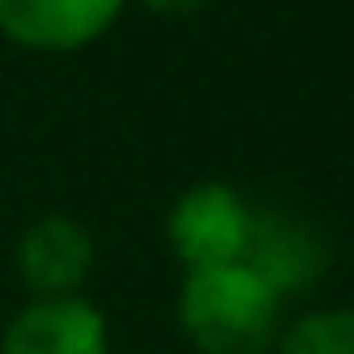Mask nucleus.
Returning <instances> with one entry per match:
<instances>
[{"instance_id":"nucleus-1","label":"nucleus","mask_w":354,"mask_h":354,"mask_svg":"<svg viewBox=\"0 0 354 354\" xmlns=\"http://www.w3.org/2000/svg\"><path fill=\"white\" fill-rule=\"evenodd\" d=\"M175 325L194 354H272L286 301L248 262L194 267L175 291Z\"/></svg>"},{"instance_id":"nucleus-2","label":"nucleus","mask_w":354,"mask_h":354,"mask_svg":"<svg viewBox=\"0 0 354 354\" xmlns=\"http://www.w3.org/2000/svg\"><path fill=\"white\" fill-rule=\"evenodd\" d=\"M252 214L257 209L248 204V194L238 185L194 180L189 189H180V199L165 214V243L185 272L243 262L248 238H252Z\"/></svg>"},{"instance_id":"nucleus-3","label":"nucleus","mask_w":354,"mask_h":354,"mask_svg":"<svg viewBox=\"0 0 354 354\" xmlns=\"http://www.w3.org/2000/svg\"><path fill=\"white\" fill-rule=\"evenodd\" d=\"M127 10V0H0V35L30 54H83Z\"/></svg>"},{"instance_id":"nucleus-4","label":"nucleus","mask_w":354,"mask_h":354,"mask_svg":"<svg viewBox=\"0 0 354 354\" xmlns=\"http://www.w3.org/2000/svg\"><path fill=\"white\" fill-rule=\"evenodd\" d=\"M0 354H112V330L97 301L30 296L0 330Z\"/></svg>"},{"instance_id":"nucleus-5","label":"nucleus","mask_w":354,"mask_h":354,"mask_svg":"<svg viewBox=\"0 0 354 354\" xmlns=\"http://www.w3.org/2000/svg\"><path fill=\"white\" fill-rule=\"evenodd\" d=\"M97 243L93 228L73 214H44L35 218L15 243V272L30 296H78L93 277Z\"/></svg>"},{"instance_id":"nucleus-6","label":"nucleus","mask_w":354,"mask_h":354,"mask_svg":"<svg viewBox=\"0 0 354 354\" xmlns=\"http://www.w3.org/2000/svg\"><path fill=\"white\" fill-rule=\"evenodd\" d=\"M243 262L252 272H262L281 301L310 291L320 281V272L330 267V243L325 233L301 218V214H281V209H257L252 214V238H248V252Z\"/></svg>"},{"instance_id":"nucleus-7","label":"nucleus","mask_w":354,"mask_h":354,"mask_svg":"<svg viewBox=\"0 0 354 354\" xmlns=\"http://www.w3.org/2000/svg\"><path fill=\"white\" fill-rule=\"evenodd\" d=\"M272 354H354V306H315L281 325Z\"/></svg>"},{"instance_id":"nucleus-8","label":"nucleus","mask_w":354,"mask_h":354,"mask_svg":"<svg viewBox=\"0 0 354 354\" xmlns=\"http://www.w3.org/2000/svg\"><path fill=\"white\" fill-rule=\"evenodd\" d=\"M127 6H141L151 15H199L209 0H127Z\"/></svg>"}]
</instances>
